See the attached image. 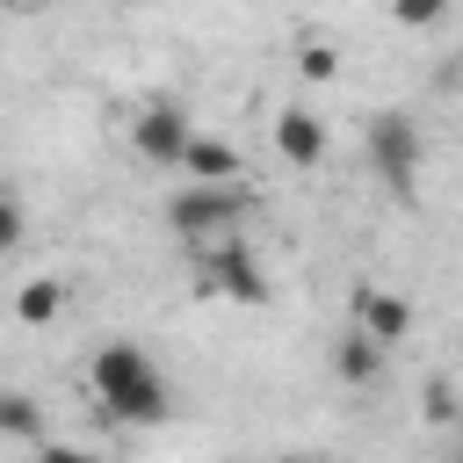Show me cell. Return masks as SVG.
<instances>
[{
    "mask_svg": "<svg viewBox=\"0 0 463 463\" xmlns=\"http://www.w3.org/2000/svg\"><path fill=\"white\" fill-rule=\"evenodd\" d=\"M87 383H94L101 412L123 420V427H159V420H174V383L159 376V362H152L137 340H109V347H94Z\"/></svg>",
    "mask_w": 463,
    "mask_h": 463,
    "instance_id": "obj_1",
    "label": "cell"
},
{
    "mask_svg": "<svg viewBox=\"0 0 463 463\" xmlns=\"http://www.w3.org/2000/svg\"><path fill=\"white\" fill-rule=\"evenodd\" d=\"M166 224L181 246H210V239H232L246 224V188L239 181H188L166 195Z\"/></svg>",
    "mask_w": 463,
    "mask_h": 463,
    "instance_id": "obj_2",
    "label": "cell"
},
{
    "mask_svg": "<svg viewBox=\"0 0 463 463\" xmlns=\"http://www.w3.org/2000/svg\"><path fill=\"white\" fill-rule=\"evenodd\" d=\"M362 145H369V174H376L391 195H412V188H420V159H427V145H420V123H412L405 109H376Z\"/></svg>",
    "mask_w": 463,
    "mask_h": 463,
    "instance_id": "obj_3",
    "label": "cell"
},
{
    "mask_svg": "<svg viewBox=\"0 0 463 463\" xmlns=\"http://www.w3.org/2000/svg\"><path fill=\"white\" fill-rule=\"evenodd\" d=\"M195 275H203L210 297H232V304H246V311H260V304L275 297V289H268V268H260L253 246H246V232L195 246Z\"/></svg>",
    "mask_w": 463,
    "mask_h": 463,
    "instance_id": "obj_4",
    "label": "cell"
},
{
    "mask_svg": "<svg viewBox=\"0 0 463 463\" xmlns=\"http://www.w3.org/2000/svg\"><path fill=\"white\" fill-rule=\"evenodd\" d=\"M188 137H195V116H188L181 101H145V109L130 116V152H137L145 166H166V174H181V152H188Z\"/></svg>",
    "mask_w": 463,
    "mask_h": 463,
    "instance_id": "obj_5",
    "label": "cell"
},
{
    "mask_svg": "<svg viewBox=\"0 0 463 463\" xmlns=\"http://www.w3.org/2000/svg\"><path fill=\"white\" fill-rule=\"evenodd\" d=\"M354 326H362V333H369L376 347H398V340H412L420 311H412V297H405V289L362 282V289H354Z\"/></svg>",
    "mask_w": 463,
    "mask_h": 463,
    "instance_id": "obj_6",
    "label": "cell"
},
{
    "mask_svg": "<svg viewBox=\"0 0 463 463\" xmlns=\"http://www.w3.org/2000/svg\"><path fill=\"white\" fill-rule=\"evenodd\" d=\"M268 137H275V152H282L297 174H311V166L326 159V123H318L311 109H282V116L268 123Z\"/></svg>",
    "mask_w": 463,
    "mask_h": 463,
    "instance_id": "obj_7",
    "label": "cell"
},
{
    "mask_svg": "<svg viewBox=\"0 0 463 463\" xmlns=\"http://www.w3.org/2000/svg\"><path fill=\"white\" fill-rule=\"evenodd\" d=\"M383 354H391V347H376L362 326H347V333L333 340V376H340L347 391H369V383L383 376Z\"/></svg>",
    "mask_w": 463,
    "mask_h": 463,
    "instance_id": "obj_8",
    "label": "cell"
},
{
    "mask_svg": "<svg viewBox=\"0 0 463 463\" xmlns=\"http://www.w3.org/2000/svg\"><path fill=\"white\" fill-rule=\"evenodd\" d=\"M181 174H188V181H239L246 166H239V152H232L224 137H203V130H195L188 152H181Z\"/></svg>",
    "mask_w": 463,
    "mask_h": 463,
    "instance_id": "obj_9",
    "label": "cell"
},
{
    "mask_svg": "<svg viewBox=\"0 0 463 463\" xmlns=\"http://www.w3.org/2000/svg\"><path fill=\"white\" fill-rule=\"evenodd\" d=\"M58 311H65V282L58 275H29L14 289V318L22 326H58Z\"/></svg>",
    "mask_w": 463,
    "mask_h": 463,
    "instance_id": "obj_10",
    "label": "cell"
},
{
    "mask_svg": "<svg viewBox=\"0 0 463 463\" xmlns=\"http://www.w3.org/2000/svg\"><path fill=\"white\" fill-rule=\"evenodd\" d=\"M0 441H43V405L29 391H0Z\"/></svg>",
    "mask_w": 463,
    "mask_h": 463,
    "instance_id": "obj_11",
    "label": "cell"
},
{
    "mask_svg": "<svg viewBox=\"0 0 463 463\" xmlns=\"http://www.w3.org/2000/svg\"><path fill=\"white\" fill-rule=\"evenodd\" d=\"M297 72H304V80H333V72H340V51H333L326 36H304V43H297Z\"/></svg>",
    "mask_w": 463,
    "mask_h": 463,
    "instance_id": "obj_12",
    "label": "cell"
},
{
    "mask_svg": "<svg viewBox=\"0 0 463 463\" xmlns=\"http://www.w3.org/2000/svg\"><path fill=\"white\" fill-rule=\"evenodd\" d=\"M420 412H427V427H449V420H456V383H449V376H427Z\"/></svg>",
    "mask_w": 463,
    "mask_h": 463,
    "instance_id": "obj_13",
    "label": "cell"
},
{
    "mask_svg": "<svg viewBox=\"0 0 463 463\" xmlns=\"http://www.w3.org/2000/svg\"><path fill=\"white\" fill-rule=\"evenodd\" d=\"M449 14V0H391V22H405V29H434Z\"/></svg>",
    "mask_w": 463,
    "mask_h": 463,
    "instance_id": "obj_14",
    "label": "cell"
},
{
    "mask_svg": "<svg viewBox=\"0 0 463 463\" xmlns=\"http://www.w3.org/2000/svg\"><path fill=\"white\" fill-rule=\"evenodd\" d=\"M22 232H29V210H22V195H7V188H0V253H14V246H22Z\"/></svg>",
    "mask_w": 463,
    "mask_h": 463,
    "instance_id": "obj_15",
    "label": "cell"
},
{
    "mask_svg": "<svg viewBox=\"0 0 463 463\" xmlns=\"http://www.w3.org/2000/svg\"><path fill=\"white\" fill-rule=\"evenodd\" d=\"M0 7H36V0H0Z\"/></svg>",
    "mask_w": 463,
    "mask_h": 463,
    "instance_id": "obj_16",
    "label": "cell"
}]
</instances>
